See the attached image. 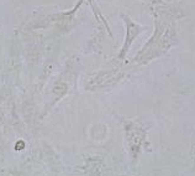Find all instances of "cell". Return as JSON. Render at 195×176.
<instances>
[{
  "label": "cell",
  "mask_w": 195,
  "mask_h": 176,
  "mask_svg": "<svg viewBox=\"0 0 195 176\" xmlns=\"http://www.w3.org/2000/svg\"><path fill=\"white\" fill-rule=\"evenodd\" d=\"M22 145H24V143H20V144L17 143V144H16V149H22V148H24Z\"/></svg>",
  "instance_id": "6da1fadb"
}]
</instances>
